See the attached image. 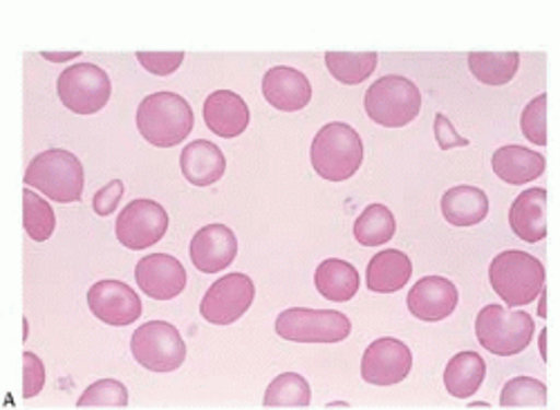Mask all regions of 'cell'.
Listing matches in <instances>:
<instances>
[{"label":"cell","mask_w":560,"mask_h":410,"mask_svg":"<svg viewBox=\"0 0 560 410\" xmlns=\"http://www.w3.org/2000/svg\"><path fill=\"white\" fill-rule=\"evenodd\" d=\"M137 130L158 149L182 144L194 130L191 104L175 93H155L137 108Z\"/></svg>","instance_id":"cell-1"},{"label":"cell","mask_w":560,"mask_h":410,"mask_svg":"<svg viewBox=\"0 0 560 410\" xmlns=\"http://www.w3.org/2000/svg\"><path fill=\"white\" fill-rule=\"evenodd\" d=\"M310 157L323 179L346 181L361 168L363 142L352 126L332 121L316 132Z\"/></svg>","instance_id":"cell-2"},{"label":"cell","mask_w":560,"mask_h":410,"mask_svg":"<svg viewBox=\"0 0 560 410\" xmlns=\"http://www.w3.org/2000/svg\"><path fill=\"white\" fill-rule=\"evenodd\" d=\"M23 179L30 189H38L43 196L61 204L79 202L85 181L83 166L77 155L63 149H50L36 155L30 162Z\"/></svg>","instance_id":"cell-3"},{"label":"cell","mask_w":560,"mask_h":410,"mask_svg":"<svg viewBox=\"0 0 560 410\" xmlns=\"http://www.w3.org/2000/svg\"><path fill=\"white\" fill-rule=\"evenodd\" d=\"M489 281L495 294L511 307H521L545 290V267L525 251H502L491 260Z\"/></svg>","instance_id":"cell-4"},{"label":"cell","mask_w":560,"mask_h":410,"mask_svg":"<svg viewBox=\"0 0 560 410\" xmlns=\"http://www.w3.org/2000/svg\"><path fill=\"white\" fill-rule=\"evenodd\" d=\"M368 117L386 128H401L417 119L422 110V93L417 85L399 74L382 77L365 93Z\"/></svg>","instance_id":"cell-5"},{"label":"cell","mask_w":560,"mask_h":410,"mask_svg":"<svg viewBox=\"0 0 560 410\" xmlns=\"http://www.w3.org/2000/svg\"><path fill=\"white\" fill-rule=\"evenodd\" d=\"M350 332V318L337 309L292 307L276 318V335L294 343H339Z\"/></svg>","instance_id":"cell-6"},{"label":"cell","mask_w":560,"mask_h":410,"mask_svg":"<svg viewBox=\"0 0 560 410\" xmlns=\"http://www.w3.org/2000/svg\"><path fill=\"white\" fill-rule=\"evenodd\" d=\"M476 335L482 348L498 356L521 354L534 339V321L527 312H509L487 305L476 318Z\"/></svg>","instance_id":"cell-7"},{"label":"cell","mask_w":560,"mask_h":410,"mask_svg":"<svg viewBox=\"0 0 560 410\" xmlns=\"http://www.w3.org/2000/svg\"><path fill=\"white\" fill-rule=\"evenodd\" d=\"M61 104L77 115H95L110 102L113 83L104 68L95 63H72L57 81Z\"/></svg>","instance_id":"cell-8"},{"label":"cell","mask_w":560,"mask_h":410,"mask_svg":"<svg viewBox=\"0 0 560 410\" xmlns=\"http://www.w3.org/2000/svg\"><path fill=\"white\" fill-rule=\"evenodd\" d=\"M130 352L139 366L151 373H173L186 359V343L175 326L166 321H149L135 330Z\"/></svg>","instance_id":"cell-9"},{"label":"cell","mask_w":560,"mask_h":410,"mask_svg":"<svg viewBox=\"0 0 560 410\" xmlns=\"http://www.w3.org/2000/svg\"><path fill=\"white\" fill-rule=\"evenodd\" d=\"M166 232H168L166 209L160 202L147 200V198L132 200L115 222L117 241L124 247L135 251H142V249H149L151 245H158Z\"/></svg>","instance_id":"cell-10"},{"label":"cell","mask_w":560,"mask_h":410,"mask_svg":"<svg viewBox=\"0 0 560 410\" xmlns=\"http://www.w3.org/2000/svg\"><path fill=\"white\" fill-rule=\"evenodd\" d=\"M254 298L256 285L247 273H229L207 290L200 303V314L213 326H231L247 314Z\"/></svg>","instance_id":"cell-11"},{"label":"cell","mask_w":560,"mask_h":410,"mask_svg":"<svg viewBox=\"0 0 560 410\" xmlns=\"http://www.w3.org/2000/svg\"><path fill=\"white\" fill-rule=\"evenodd\" d=\"M412 354L406 343L393 337L370 343L361 359V377L372 386H395L408 377Z\"/></svg>","instance_id":"cell-12"},{"label":"cell","mask_w":560,"mask_h":410,"mask_svg":"<svg viewBox=\"0 0 560 410\" xmlns=\"http://www.w3.org/2000/svg\"><path fill=\"white\" fill-rule=\"evenodd\" d=\"M88 307L100 321L124 328L142 316V301L121 281H100L88 290Z\"/></svg>","instance_id":"cell-13"},{"label":"cell","mask_w":560,"mask_h":410,"mask_svg":"<svg viewBox=\"0 0 560 410\" xmlns=\"http://www.w3.org/2000/svg\"><path fill=\"white\" fill-rule=\"evenodd\" d=\"M135 281L147 296L155 301H171L186 288L184 265L168 254H151L135 267Z\"/></svg>","instance_id":"cell-14"},{"label":"cell","mask_w":560,"mask_h":410,"mask_svg":"<svg viewBox=\"0 0 560 410\" xmlns=\"http://www.w3.org/2000/svg\"><path fill=\"white\" fill-rule=\"evenodd\" d=\"M189 254L198 271L218 273L236 260L238 238L226 224H207L194 236Z\"/></svg>","instance_id":"cell-15"},{"label":"cell","mask_w":560,"mask_h":410,"mask_svg":"<svg viewBox=\"0 0 560 410\" xmlns=\"http://www.w3.org/2000/svg\"><path fill=\"white\" fill-rule=\"evenodd\" d=\"M457 288L442 277H427L417 281L408 294V309L419 321H444L457 307Z\"/></svg>","instance_id":"cell-16"},{"label":"cell","mask_w":560,"mask_h":410,"mask_svg":"<svg viewBox=\"0 0 560 410\" xmlns=\"http://www.w3.org/2000/svg\"><path fill=\"white\" fill-rule=\"evenodd\" d=\"M262 95L276 110L299 113L312 99V85L301 70L276 66L262 79Z\"/></svg>","instance_id":"cell-17"},{"label":"cell","mask_w":560,"mask_h":410,"mask_svg":"<svg viewBox=\"0 0 560 410\" xmlns=\"http://www.w3.org/2000/svg\"><path fill=\"white\" fill-rule=\"evenodd\" d=\"M249 117L247 102L233 90H215L205 99V124L224 140L243 134L249 126Z\"/></svg>","instance_id":"cell-18"},{"label":"cell","mask_w":560,"mask_h":410,"mask_svg":"<svg viewBox=\"0 0 560 410\" xmlns=\"http://www.w3.org/2000/svg\"><path fill=\"white\" fill-rule=\"evenodd\" d=\"M179 168L189 185L205 189L222 179L226 171V160H224V153L213 142L196 140L184 147L179 155Z\"/></svg>","instance_id":"cell-19"},{"label":"cell","mask_w":560,"mask_h":410,"mask_svg":"<svg viewBox=\"0 0 560 410\" xmlns=\"http://www.w3.org/2000/svg\"><path fill=\"white\" fill-rule=\"evenodd\" d=\"M547 191L529 189L516 198L509 211V224L513 234L525 243H540L547 236V220H545Z\"/></svg>","instance_id":"cell-20"},{"label":"cell","mask_w":560,"mask_h":410,"mask_svg":"<svg viewBox=\"0 0 560 410\" xmlns=\"http://www.w3.org/2000/svg\"><path fill=\"white\" fill-rule=\"evenodd\" d=\"M493 171L506 185L521 187L525 181H534L545 173V157L525 147H502L493 153Z\"/></svg>","instance_id":"cell-21"},{"label":"cell","mask_w":560,"mask_h":410,"mask_svg":"<svg viewBox=\"0 0 560 410\" xmlns=\"http://www.w3.org/2000/svg\"><path fill=\"white\" fill-rule=\"evenodd\" d=\"M410 258L397 249H386L370 260L365 271V285L370 292L393 294L410 281Z\"/></svg>","instance_id":"cell-22"},{"label":"cell","mask_w":560,"mask_h":410,"mask_svg":"<svg viewBox=\"0 0 560 410\" xmlns=\"http://www.w3.org/2000/svg\"><path fill=\"white\" fill-rule=\"evenodd\" d=\"M314 285L323 298L346 303L352 296H357L361 279H359V271L350 262L339 258H328L316 267Z\"/></svg>","instance_id":"cell-23"},{"label":"cell","mask_w":560,"mask_h":410,"mask_svg":"<svg viewBox=\"0 0 560 410\" xmlns=\"http://www.w3.org/2000/svg\"><path fill=\"white\" fill-rule=\"evenodd\" d=\"M442 213L453 226H474L489 215V198L469 185L453 187L442 198Z\"/></svg>","instance_id":"cell-24"},{"label":"cell","mask_w":560,"mask_h":410,"mask_svg":"<svg viewBox=\"0 0 560 410\" xmlns=\"http://www.w3.org/2000/svg\"><path fill=\"white\" fill-rule=\"evenodd\" d=\"M487 363L478 352L455 354L444 371V386L457 399H469L485 382Z\"/></svg>","instance_id":"cell-25"},{"label":"cell","mask_w":560,"mask_h":410,"mask_svg":"<svg viewBox=\"0 0 560 410\" xmlns=\"http://www.w3.org/2000/svg\"><path fill=\"white\" fill-rule=\"evenodd\" d=\"M397 232L395 215L384 204H370L354 224V238L363 247H377L390 243Z\"/></svg>","instance_id":"cell-26"},{"label":"cell","mask_w":560,"mask_h":410,"mask_svg":"<svg viewBox=\"0 0 560 410\" xmlns=\"http://www.w3.org/2000/svg\"><path fill=\"white\" fill-rule=\"evenodd\" d=\"M518 52H474L469 55V68L474 77L485 85H504L518 72Z\"/></svg>","instance_id":"cell-27"},{"label":"cell","mask_w":560,"mask_h":410,"mask_svg":"<svg viewBox=\"0 0 560 410\" xmlns=\"http://www.w3.org/2000/svg\"><path fill=\"white\" fill-rule=\"evenodd\" d=\"M312 403V390L305 377L296 373L278 375L265 393V408H307Z\"/></svg>","instance_id":"cell-28"},{"label":"cell","mask_w":560,"mask_h":410,"mask_svg":"<svg viewBox=\"0 0 560 410\" xmlns=\"http://www.w3.org/2000/svg\"><path fill=\"white\" fill-rule=\"evenodd\" d=\"M377 52H328L325 55V66H328L330 74L346 83L357 85L363 83L377 68Z\"/></svg>","instance_id":"cell-29"},{"label":"cell","mask_w":560,"mask_h":410,"mask_svg":"<svg viewBox=\"0 0 560 410\" xmlns=\"http://www.w3.org/2000/svg\"><path fill=\"white\" fill-rule=\"evenodd\" d=\"M23 222L27 236L36 243L50 241L57 230L55 209L32 189H23Z\"/></svg>","instance_id":"cell-30"},{"label":"cell","mask_w":560,"mask_h":410,"mask_svg":"<svg viewBox=\"0 0 560 410\" xmlns=\"http://www.w3.org/2000/svg\"><path fill=\"white\" fill-rule=\"evenodd\" d=\"M502 408H545L547 406V388L542 382L532 377H516L506 382L500 395Z\"/></svg>","instance_id":"cell-31"},{"label":"cell","mask_w":560,"mask_h":410,"mask_svg":"<svg viewBox=\"0 0 560 410\" xmlns=\"http://www.w3.org/2000/svg\"><path fill=\"white\" fill-rule=\"evenodd\" d=\"M128 390L117 379H100L79 397L77 408H126Z\"/></svg>","instance_id":"cell-32"},{"label":"cell","mask_w":560,"mask_h":410,"mask_svg":"<svg viewBox=\"0 0 560 410\" xmlns=\"http://www.w3.org/2000/svg\"><path fill=\"white\" fill-rule=\"evenodd\" d=\"M545 115H547V95H538L523 113L521 117V128L525 132L527 140L536 147L547 144V126H545Z\"/></svg>","instance_id":"cell-33"},{"label":"cell","mask_w":560,"mask_h":410,"mask_svg":"<svg viewBox=\"0 0 560 410\" xmlns=\"http://www.w3.org/2000/svg\"><path fill=\"white\" fill-rule=\"evenodd\" d=\"M45 386V366L43 361L25 350L23 352V399H32L36 397Z\"/></svg>","instance_id":"cell-34"},{"label":"cell","mask_w":560,"mask_h":410,"mask_svg":"<svg viewBox=\"0 0 560 410\" xmlns=\"http://www.w3.org/2000/svg\"><path fill=\"white\" fill-rule=\"evenodd\" d=\"M137 61L151 74L168 77L182 66L184 52H137Z\"/></svg>","instance_id":"cell-35"},{"label":"cell","mask_w":560,"mask_h":410,"mask_svg":"<svg viewBox=\"0 0 560 410\" xmlns=\"http://www.w3.org/2000/svg\"><path fill=\"white\" fill-rule=\"evenodd\" d=\"M124 181L121 179H113L110 185H106L104 189H100L95 194V198H92V211H95L97 215L102 218H108L121 202L124 198Z\"/></svg>","instance_id":"cell-36"},{"label":"cell","mask_w":560,"mask_h":410,"mask_svg":"<svg viewBox=\"0 0 560 410\" xmlns=\"http://www.w3.org/2000/svg\"><path fill=\"white\" fill-rule=\"evenodd\" d=\"M433 130H435V140H438V144H440L442 151L469 147V140H466V137H462V134L455 130V126L451 124V119H448L444 113H438V115H435V126H433Z\"/></svg>","instance_id":"cell-37"},{"label":"cell","mask_w":560,"mask_h":410,"mask_svg":"<svg viewBox=\"0 0 560 410\" xmlns=\"http://www.w3.org/2000/svg\"><path fill=\"white\" fill-rule=\"evenodd\" d=\"M40 57L52 61V63H66V61L81 57V52H40Z\"/></svg>","instance_id":"cell-38"}]
</instances>
